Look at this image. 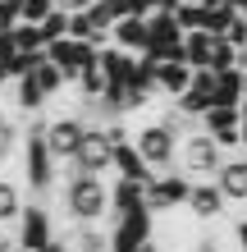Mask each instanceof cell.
Returning a JSON list of instances; mask_svg holds the SVG:
<instances>
[{
  "mask_svg": "<svg viewBox=\"0 0 247 252\" xmlns=\"http://www.w3.org/2000/svg\"><path fill=\"white\" fill-rule=\"evenodd\" d=\"M64 206L74 216V225H96L110 206V192L101 188V174H82V170H69L64 179Z\"/></svg>",
  "mask_w": 247,
  "mask_h": 252,
  "instance_id": "obj_1",
  "label": "cell"
},
{
  "mask_svg": "<svg viewBox=\"0 0 247 252\" xmlns=\"http://www.w3.org/2000/svg\"><path fill=\"white\" fill-rule=\"evenodd\" d=\"M220 152H224V147L215 142V133H206V128H201V133H183V138H179V165L192 174V179L220 174V165H224Z\"/></svg>",
  "mask_w": 247,
  "mask_h": 252,
  "instance_id": "obj_2",
  "label": "cell"
},
{
  "mask_svg": "<svg viewBox=\"0 0 247 252\" xmlns=\"http://www.w3.org/2000/svg\"><path fill=\"white\" fill-rule=\"evenodd\" d=\"M55 152H51V142H46V124H32L23 133V174H27V184H32L37 192L41 188H51L55 179Z\"/></svg>",
  "mask_w": 247,
  "mask_h": 252,
  "instance_id": "obj_3",
  "label": "cell"
},
{
  "mask_svg": "<svg viewBox=\"0 0 247 252\" xmlns=\"http://www.w3.org/2000/svg\"><path fill=\"white\" fill-rule=\"evenodd\" d=\"M137 152L151 160V170H165L169 160H179V133H174L165 120H156V124H147V128H137Z\"/></svg>",
  "mask_w": 247,
  "mask_h": 252,
  "instance_id": "obj_4",
  "label": "cell"
},
{
  "mask_svg": "<svg viewBox=\"0 0 247 252\" xmlns=\"http://www.w3.org/2000/svg\"><path fill=\"white\" fill-rule=\"evenodd\" d=\"M74 170L82 174H101V170H114V138H110V128L106 124H96V128H87V138L78 147V156L69 160Z\"/></svg>",
  "mask_w": 247,
  "mask_h": 252,
  "instance_id": "obj_5",
  "label": "cell"
},
{
  "mask_svg": "<svg viewBox=\"0 0 247 252\" xmlns=\"http://www.w3.org/2000/svg\"><path fill=\"white\" fill-rule=\"evenodd\" d=\"M188 192H192L188 174H156L147 184V206L151 211H174V206H188Z\"/></svg>",
  "mask_w": 247,
  "mask_h": 252,
  "instance_id": "obj_6",
  "label": "cell"
},
{
  "mask_svg": "<svg viewBox=\"0 0 247 252\" xmlns=\"http://www.w3.org/2000/svg\"><path fill=\"white\" fill-rule=\"evenodd\" d=\"M82 138H87V124L74 120V115H64V120H51V124H46V142H51V152H55V160H60V165H69V160L78 156Z\"/></svg>",
  "mask_w": 247,
  "mask_h": 252,
  "instance_id": "obj_7",
  "label": "cell"
},
{
  "mask_svg": "<svg viewBox=\"0 0 247 252\" xmlns=\"http://www.w3.org/2000/svg\"><path fill=\"white\" fill-rule=\"evenodd\" d=\"M151 206H133V211H119V225H114L110 248H142L151 243Z\"/></svg>",
  "mask_w": 247,
  "mask_h": 252,
  "instance_id": "obj_8",
  "label": "cell"
},
{
  "mask_svg": "<svg viewBox=\"0 0 247 252\" xmlns=\"http://www.w3.org/2000/svg\"><path fill=\"white\" fill-rule=\"evenodd\" d=\"M224 188L220 184H206V179H192V192H188V211H192L201 225H215L224 216Z\"/></svg>",
  "mask_w": 247,
  "mask_h": 252,
  "instance_id": "obj_9",
  "label": "cell"
},
{
  "mask_svg": "<svg viewBox=\"0 0 247 252\" xmlns=\"http://www.w3.org/2000/svg\"><path fill=\"white\" fill-rule=\"evenodd\" d=\"M51 239H55L51 216L41 211V206H23V216H19V248L23 252H41Z\"/></svg>",
  "mask_w": 247,
  "mask_h": 252,
  "instance_id": "obj_10",
  "label": "cell"
},
{
  "mask_svg": "<svg viewBox=\"0 0 247 252\" xmlns=\"http://www.w3.org/2000/svg\"><path fill=\"white\" fill-rule=\"evenodd\" d=\"M110 41L114 46H124V51H147V41H151V32H147V19L142 14H124V19H114V28H110Z\"/></svg>",
  "mask_w": 247,
  "mask_h": 252,
  "instance_id": "obj_11",
  "label": "cell"
},
{
  "mask_svg": "<svg viewBox=\"0 0 247 252\" xmlns=\"http://www.w3.org/2000/svg\"><path fill=\"white\" fill-rule=\"evenodd\" d=\"M114 170L124 174V179H142V184H151L156 174H151V160L137 152V142H114Z\"/></svg>",
  "mask_w": 247,
  "mask_h": 252,
  "instance_id": "obj_12",
  "label": "cell"
},
{
  "mask_svg": "<svg viewBox=\"0 0 247 252\" xmlns=\"http://www.w3.org/2000/svg\"><path fill=\"white\" fill-rule=\"evenodd\" d=\"M96 64L106 69V78H110V87H128V78H133V51H124V46H101V55H96Z\"/></svg>",
  "mask_w": 247,
  "mask_h": 252,
  "instance_id": "obj_13",
  "label": "cell"
},
{
  "mask_svg": "<svg viewBox=\"0 0 247 252\" xmlns=\"http://www.w3.org/2000/svg\"><path fill=\"white\" fill-rule=\"evenodd\" d=\"M215 184L224 188V197H229V202H247V156L224 160L220 174H215Z\"/></svg>",
  "mask_w": 247,
  "mask_h": 252,
  "instance_id": "obj_14",
  "label": "cell"
},
{
  "mask_svg": "<svg viewBox=\"0 0 247 252\" xmlns=\"http://www.w3.org/2000/svg\"><path fill=\"white\" fill-rule=\"evenodd\" d=\"M192 64H183V60H161V92L174 101V96H183L188 87H192Z\"/></svg>",
  "mask_w": 247,
  "mask_h": 252,
  "instance_id": "obj_15",
  "label": "cell"
},
{
  "mask_svg": "<svg viewBox=\"0 0 247 252\" xmlns=\"http://www.w3.org/2000/svg\"><path fill=\"white\" fill-rule=\"evenodd\" d=\"M243 83H247V69H220L215 73V101L220 106H243Z\"/></svg>",
  "mask_w": 247,
  "mask_h": 252,
  "instance_id": "obj_16",
  "label": "cell"
},
{
  "mask_svg": "<svg viewBox=\"0 0 247 252\" xmlns=\"http://www.w3.org/2000/svg\"><path fill=\"white\" fill-rule=\"evenodd\" d=\"M46 101H51V96H46V87H41L32 73H27V78H14V106H19L23 115H37Z\"/></svg>",
  "mask_w": 247,
  "mask_h": 252,
  "instance_id": "obj_17",
  "label": "cell"
},
{
  "mask_svg": "<svg viewBox=\"0 0 247 252\" xmlns=\"http://www.w3.org/2000/svg\"><path fill=\"white\" fill-rule=\"evenodd\" d=\"M238 124H243V106H220V101H215V106H206V115H201V128L215 133V138L229 133V128H238Z\"/></svg>",
  "mask_w": 247,
  "mask_h": 252,
  "instance_id": "obj_18",
  "label": "cell"
},
{
  "mask_svg": "<svg viewBox=\"0 0 247 252\" xmlns=\"http://www.w3.org/2000/svg\"><path fill=\"white\" fill-rule=\"evenodd\" d=\"M110 206H114V211L147 206V184H142V179H124V174H119V184H114V192H110Z\"/></svg>",
  "mask_w": 247,
  "mask_h": 252,
  "instance_id": "obj_19",
  "label": "cell"
},
{
  "mask_svg": "<svg viewBox=\"0 0 247 252\" xmlns=\"http://www.w3.org/2000/svg\"><path fill=\"white\" fill-rule=\"evenodd\" d=\"M211 46H215V37L206 32V28H192V32L183 37V51H188V64H192V69H206V60H211Z\"/></svg>",
  "mask_w": 247,
  "mask_h": 252,
  "instance_id": "obj_20",
  "label": "cell"
},
{
  "mask_svg": "<svg viewBox=\"0 0 247 252\" xmlns=\"http://www.w3.org/2000/svg\"><path fill=\"white\" fill-rule=\"evenodd\" d=\"M238 60H243V46H234L229 37H215L206 69H211V73H220V69H238Z\"/></svg>",
  "mask_w": 247,
  "mask_h": 252,
  "instance_id": "obj_21",
  "label": "cell"
},
{
  "mask_svg": "<svg viewBox=\"0 0 247 252\" xmlns=\"http://www.w3.org/2000/svg\"><path fill=\"white\" fill-rule=\"evenodd\" d=\"M69 37H78V41H101L106 32H101V23L92 19V9H74V19H69Z\"/></svg>",
  "mask_w": 247,
  "mask_h": 252,
  "instance_id": "obj_22",
  "label": "cell"
},
{
  "mask_svg": "<svg viewBox=\"0 0 247 252\" xmlns=\"http://www.w3.org/2000/svg\"><path fill=\"white\" fill-rule=\"evenodd\" d=\"M69 19H74V9H64V5H55L46 19H41V32H46V46L51 41H60V37H69Z\"/></svg>",
  "mask_w": 247,
  "mask_h": 252,
  "instance_id": "obj_23",
  "label": "cell"
},
{
  "mask_svg": "<svg viewBox=\"0 0 247 252\" xmlns=\"http://www.w3.org/2000/svg\"><path fill=\"white\" fill-rule=\"evenodd\" d=\"M234 19H238V9L229 5V0H224V5H206V32H211V37H224Z\"/></svg>",
  "mask_w": 247,
  "mask_h": 252,
  "instance_id": "obj_24",
  "label": "cell"
},
{
  "mask_svg": "<svg viewBox=\"0 0 247 252\" xmlns=\"http://www.w3.org/2000/svg\"><path fill=\"white\" fill-rule=\"evenodd\" d=\"M23 216V197H19V188H14L9 179H0V225H9V220H19Z\"/></svg>",
  "mask_w": 247,
  "mask_h": 252,
  "instance_id": "obj_25",
  "label": "cell"
},
{
  "mask_svg": "<svg viewBox=\"0 0 247 252\" xmlns=\"http://www.w3.org/2000/svg\"><path fill=\"white\" fill-rule=\"evenodd\" d=\"M174 14H179V23L188 28V32H192V28H206V5H192V0H183Z\"/></svg>",
  "mask_w": 247,
  "mask_h": 252,
  "instance_id": "obj_26",
  "label": "cell"
},
{
  "mask_svg": "<svg viewBox=\"0 0 247 252\" xmlns=\"http://www.w3.org/2000/svg\"><path fill=\"white\" fill-rule=\"evenodd\" d=\"M14 142H19V128H14V120H9V115H0V160L14 152Z\"/></svg>",
  "mask_w": 247,
  "mask_h": 252,
  "instance_id": "obj_27",
  "label": "cell"
},
{
  "mask_svg": "<svg viewBox=\"0 0 247 252\" xmlns=\"http://www.w3.org/2000/svg\"><path fill=\"white\" fill-rule=\"evenodd\" d=\"M224 37L234 41V46H243V51H247V14H243V9H238V19L229 23V32H224Z\"/></svg>",
  "mask_w": 247,
  "mask_h": 252,
  "instance_id": "obj_28",
  "label": "cell"
},
{
  "mask_svg": "<svg viewBox=\"0 0 247 252\" xmlns=\"http://www.w3.org/2000/svg\"><path fill=\"white\" fill-rule=\"evenodd\" d=\"M64 9H87V5H96V0H60Z\"/></svg>",
  "mask_w": 247,
  "mask_h": 252,
  "instance_id": "obj_29",
  "label": "cell"
},
{
  "mask_svg": "<svg viewBox=\"0 0 247 252\" xmlns=\"http://www.w3.org/2000/svg\"><path fill=\"white\" fill-rule=\"evenodd\" d=\"M234 229H238V243H243V252H247V220H238Z\"/></svg>",
  "mask_w": 247,
  "mask_h": 252,
  "instance_id": "obj_30",
  "label": "cell"
},
{
  "mask_svg": "<svg viewBox=\"0 0 247 252\" xmlns=\"http://www.w3.org/2000/svg\"><path fill=\"white\" fill-rule=\"evenodd\" d=\"M243 110H247V83H243Z\"/></svg>",
  "mask_w": 247,
  "mask_h": 252,
  "instance_id": "obj_31",
  "label": "cell"
},
{
  "mask_svg": "<svg viewBox=\"0 0 247 252\" xmlns=\"http://www.w3.org/2000/svg\"><path fill=\"white\" fill-rule=\"evenodd\" d=\"M5 78H9V73H5V64H0V83H5Z\"/></svg>",
  "mask_w": 247,
  "mask_h": 252,
  "instance_id": "obj_32",
  "label": "cell"
}]
</instances>
